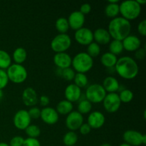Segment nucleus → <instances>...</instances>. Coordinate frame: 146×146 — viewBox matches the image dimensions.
I'll return each mask as SVG.
<instances>
[{"label": "nucleus", "instance_id": "f257e3e1", "mask_svg": "<svg viewBox=\"0 0 146 146\" xmlns=\"http://www.w3.org/2000/svg\"><path fill=\"white\" fill-rule=\"evenodd\" d=\"M108 31L113 39L122 41L131 34V24L122 17H117L109 22Z\"/></svg>", "mask_w": 146, "mask_h": 146}, {"label": "nucleus", "instance_id": "f03ea898", "mask_svg": "<svg viewBox=\"0 0 146 146\" xmlns=\"http://www.w3.org/2000/svg\"><path fill=\"white\" fill-rule=\"evenodd\" d=\"M114 67L117 74L124 79L131 80L135 78L139 71L136 61L130 56H123L118 58Z\"/></svg>", "mask_w": 146, "mask_h": 146}, {"label": "nucleus", "instance_id": "7ed1b4c3", "mask_svg": "<svg viewBox=\"0 0 146 146\" xmlns=\"http://www.w3.org/2000/svg\"><path fill=\"white\" fill-rule=\"evenodd\" d=\"M71 65L73 69L77 73L86 74L94 66V58H91L86 52L78 53L72 58Z\"/></svg>", "mask_w": 146, "mask_h": 146}, {"label": "nucleus", "instance_id": "20e7f679", "mask_svg": "<svg viewBox=\"0 0 146 146\" xmlns=\"http://www.w3.org/2000/svg\"><path fill=\"white\" fill-rule=\"evenodd\" d=\"M120 14L128 21L138 18L141 13V6L135 0H126L119 4Z\"/></svg>", "mask_w": 146, "mask_h": 146}, {"label": "nucleus", "instance_id": "39448f33", "mask_svg": "<svg viewBox=\"0 0 146 146\" xmlns=\"http://www.w3.org/2000/svg\"><path fill=\"white\" fill-rule=\"evenodd\" d=\"M6 71L9 81L14 84H22L27 80L28 76L27 68L21 64H11Z\"/></svg>", "mask_w": 146, "mask_h": 146}, {"label": "nucleus", "instance_id": "423d86ee", "mask_svg": "<svg viewBox=\"0 0 146 146\" xmlns=\"http://www.w3.org/2000/svg\"><path fill=\"white\" fill-rule=\"evenodd\" d=\"M106 94L102 85L99 84H94L88 86L86 88V99L91 104H99L103 102Z\"/></svg>", "mask_w": 146, "mask_h": 146}, {"label": "nucleus", "instance_id": "0eeeda50", "mask_svg": "<svg viewBox=\"0 0 146 146\" xmlns=\"http://www.w3.org/2000/svg\"><path fill=\"white\" fill-rule=\"evenodd\" d=\"M71 46V38L68 34H59L51 42V48L56 54L66 52Z\"/></svg>", "mask_w": 146, "mask_h": 146}, {"label": "nucleus", "instance_id": "6e6552de", "mask_svg": "<svg viewBox=\"0 0 146 146\" xmlns=\"http://www.w3.org/2000/svg\"><path fill=\"white\" fill-rule=\"evenodd\" d=\"M123 139L125 143L131 146L145 145L146 135L135 130H128L123 134Z\"/></svg>", "mask_w": 146, "mask_h": 146}, {"label": "nucleus", "instance_id": "1a4fd4ad", "mask_svg": "<svg viewBox=\"0 0 146 146\" xmlns=\"http://www.w3.org/2000/svg\"><path fill=\"white\" fill-rule=\"evenodd\" d=\"M121 105V100L119 96L117 93H111L106 94V97L103 101L104 108L107 112L115 113L118 111Z\"/></svg>", "mask_w": 146, "mask_h": 146}, {"label": "nucleus", "instance_id": "9d476101", "mask_svg": "<svg viewBox=\"0 0 146 146\" xmlns=\"http://www.w3.org/2000/svg\"><path fill=\"white\" fill-rule=\"evenodd\" d=\"M31 118L27 110H19L14 115L13 118L14 125L17 129L24 131L31 124Z\"/></svg>", "mask_w": 146, "mask_h": 146}, {"label": "nucleus", "instance_id": "9b49d317", "mask_svg": "<svg viewBox=\"0 0 146 146\" xmlns=\"http://www.w3.org/2000/svg\"><path fill=\"white\" fill-rule=\"evenodd\" d=\"M84 123V116L77 111H73L67 115L66 125L70 131H75L79 129Z\"/></svg>", "mask_w": 146, "mask_h": 146}, {"label": "nucleus", "instance_id": "f8f14e48", "mask_svg": "<svg viewBox=\"0 0 146 146\" xmlns=\"http://www.w3.org/2000/svg\"><path fill=\"white\" fill-rule=\"evenodd\" d=\"M76 41L81 45L88 46L94 41V33L86 27H82L76 31L74 34Z\"/></svg>", "mask_w": 146, "mask_h": 146}, {"label": "nucleus", "instance_id": "ddd939ff", "mask_svg": "<svg viewBox=\"0 0 146 146\" xmlns=\"http://www.w3.org/2000/svg\"><path fill=\"white\" fill-rule=\"evenodd\" d=\"M40 118L44 123L48 125H54L58 122L59 119V115L52 107H44L41 110Z\"/></svg>", "mask_w": 146, "mask_h": 146}, {"label": "nucleus", "instance_id": "4468645a", "mask_svg": "<svg viewBox=\"0 0 146 146\" xmlns=\"http://www.w3.org/2000/svg\"><path fill=\"white\" fill-rule=\"evenodd\" d=\"M67 20L70 28L77 31L84 27L85 23V15L81 14L79 11H74L70 14Z\"/></svg>", "mask_w": 146, "mask_h": 146}, {"label": "nucleus", "instance_id": "2eb2a0df", "mask_svg": "<svg viewBox=\"0 0 146 146\" xmlns=\"http://www.w3.org/2000/svg\"><path fill=\"white\" fill-rule=\"evenodd\" d=\"M106 122V117L101 112L98 111L91 112L88 116L87 123L91 128L98 129L104 125Z\"/></svg>", "mask_w": 146, "mask_h": 146}, {"label": "nucleus", "instance_id": "dca6fc26", "mask_svg": "<svg viewBox=\"0 0 146 146\" xmlns=\"http://www.w3.org/2000/svg\"><path fill=\"white\" fill-rule=\"evenodd\" d=\"M54 63L58 68L65 69L71 67L72 58L66 52L57 53L54 56Z\"/></svg>", "mask_w": 146, "mask_h": 146}, {"label": "nucleus", "instance_id": "f3484780", "mask_svg": "<svg viewBox=\"0 0 146 146\" xmlns=\"http://www.w3.org/2000/svg\"><path fill=\"white\" fill-rule=\"evenodd\" d=\"M21 98L24 105L29 107L34 106L38 101L36 91L31 87H28L24 90Z\"/></svg>", "mask_w": 146, "mask_h": 146}, {"label": "nucleus", "instance_id": "a211bd4d", "mask_svg": "<svg viewBox=\"0 0 146 146\" xmlns=\"http://www.w3.org/2000/svg\"><path fill=\"white\" fill-rule=\"evenodd\" d=\"M66 100L70 101L71 103H74L78 101L81 96V88L76 86L74 84H69L67 86L64 91Z\"/></svg>", "mask_w": 146, "mask_h": 146}, {"label": "nucleus", "instance_id": "6ab92c4d", "mask_svg": "<svg viewBox=\"0 0 146 146\" xmlns=\"http://www.w3.org/2000/svg\"><path fill=\"white\" fill-rule=\"evenodd\" d=\"M122 44L123 49L133 52L141 48V41L137 36L130 34L123 40Z\"/></svg>", "mask_w": 146, "mask_h": 146}, {"label": "nucleus", "instance_id": "aec40b11", "mask_svg": "<svg viewBox=\"0 0 146 146\" xmlns=\"http://www.w3.org/2000/svg\"><path fill=\"white\" fill-rule=\"evenodd\" d=\"M94 33V40L99 45H106L109 44L111 37L108 30L104 28H98Z\"/></svg>", "mask_w": 146, "mask_h": 146}, {"label": "nucleus", "instance_id": "412c9836", "mask_svg": "<svg viewBox=\"0 0 146 146\" xmlns=\"http://www.w3.org/2000/svg\"><path fill=\"white\" fill-rule=\"evenodd\" d=\"M102 86L105 89L106 92L108 94L116 93L120 89V84L118 80L112 76H109L104 78Z\"/></svg>", "mask_w": 146, "mask_h": 146}, {"label": "nucleus", "instance_id": "4be33fe9", "mask_svg": "<svg viewBox=\"0 0 146 146\" xmlns=\"http://www.w3.org/2000/svg\"><path fill=\"white\" fill-rule=\"evenodd\" d=\"M73 108H74V106H73L72 103L65 99L62 100L58 103L56 111H57L58 115L60 114V115H66L69 114L71 111H73Z\"/></svg>", "mask_w": 146, "mask_h": 146}, {"label": "nucleus", "instance_id": "5701e85b", "mask_svg": "<svg viewBox=\"0 0 146 146\" xmlns=\"http://www.w3.org/2000/svg\"><path fill=\"white\" fill-rule=\"evenodd\" d=\"M117 61H118L117 56L110 52L104 53L101 57V62L102 65L108 68H111L115 66Z\"/></svg>", "mask_w": 146, "mask_h": 146}, {"label": "nucleus", "instance_id": "b1692460", "mask_svg": "<svg viewBox=\"0 0 146 146\" xmlns=\"http://www.w3.org/2000/svg\"><path fill=\"white\" fill-rule=\"evenodd\" d=\"M27 52L25 48L22 47H18L14 51L12 54V58L15 64H21L27 60Z\"/></svg>", "mask_w": 146, "mask_h": 146}, {"label": "nucleus", "instance_id": "393cba45", "mask_svg": "<svg viewBox=\"0 0 146 146\" xmlns=\"http://www.w3.org/2000/svg\"><path fill=\"white\" fill-rule=\"evenodd\" d=\"M105 14L107 17L111 19H114L118 17V14H120L119 10V4L118 3L117 4H112V3H108L105 7L104 10Z\"/></svg>", "mask_w": 146, "mask_h": 146}, {"label": "nucleus", "instance_id": "a878e982", "mask_svg": "<svg viewBox=\"0 0 146 146\" xmlns=\"http://www.w3.org/2000/svg\"><path fill=\"white\" fill-rule=\"evenodd\" d=\"M11 65V57L7 51L0 50V68L7 69Z\"/></svg>", "mask_w": 146, "mask_h": 146}, {"label": "nucleus", "instance_id": "bb28decb", "mask_svg": "<svg viewBox=\"0 0 146 146\" xmlns=\"http://www.w3.org/2000/svg\"><path fill=\"white\" fill-rule=\"evenodd\" d=\"M78 137L74 131H68L63 137V142L66 146H74L78 142Z\"/></svg>", "mask_w": 146, "mask_h": 146}, {"label": "nucleus", "instance_id": "cd10ccee", "mask_svg": "<svg viewBox=\"0 0 146 146\" xmlns=\"http://www.w3.org/2000/svg\"><path fill=\"white\" fill-rule=\"evenodd\" d=\"M55 27L59 34H66V32L70 29L68 20L65 17L58 18L56 21Z\"/></svg>", "mask_w": 146, "mask_h": 146}, {"label": "nucleus", "instance_id": "c85d7f7f", "mask_svg": "<svg viewBox=\"0 0 146 146\" xmlns=\"http://www.w3.org/2000/svg\"><path fill=\"white\" fill-rule=\"evenodd\" d=\"M108 48H109L110 53L115 56L119 55L123 51L122 41H118V40H112L110 41Z\"/></svg>", "mask_w": 146, "mask_h": 146}, {"label": "nucleus", "instance_id": "c756f323", "mask_svg": "<svg viewBox=\"0 0 146 146\" xmlns=\"http://www.w3.org/2000/svg\"><path fill=\"white\" fill-rule=\"evenodd\" d=\"M74 81V84L78 87H79L80 88L86 87L88 85V79L87 76L85 74H81V73H76Z\"/></svg>", "mask_w": 146, "mask_h": 146}, {"label": "nucleus", "instance_id": "7c9ffc66", "mask_svg": "<svg viewBox=\"0 0 146 146\" xmlns=\"http://www.w3.org/2000/svg\"><path fill=\"white\" fill-rule=\"evenodd\" d=\"M92 110V104L86 99H84L78 103V112L81 115L88 114Z\"/></svg>", "mask_w": 146, "mask_h": 146}, {"label": "nucleus", "instance_id": "2f4dec72", "mask_svg": "<svg viewBox=\"0 0 146 146\" xmlns=\"http://www.w3.org/2000/svg\"><path fill=\"white\" fill-rule=\"evenodd\" d=\"M87 54L92 58L98 56L101 53V46L99 44L93 41L87 46Z\"/></svg>", "mask_w": 146, "mask_h": 146}, {"label": "nucleus", "instance_id": "473e14b6", "mask_svg": "<svg viewBox=\"0 0 146 146\" xmlns=\"http://www.w3.org/2000/svg\"><path fill=\"white\" fill-rule=\"evenodd\" d=\"M24 131H25L26 134L28 135V138H37L41 134V129L39 127L34 124L32 125L30 124Z\"/></svg>", "mask_w": 146, "mask_h": 146}, {"label": "nucleus", "instance_id": "72a5a7b5", "mask_svg": "<svg viewBox=\"0 0 146 146\" xmlns=\"http://www.w3.org/2000/svg\"><path fill=\"white\" fill-rule=\"evenodd\" d=\"M118 96H119L121 102L124 103V104L131 102L133 99L134 96L133 91L130 89H127V88H124L123 90H121Z\"/></svg>", "mask_w": 146, "mask_h": 146}, {"label": "nucleus", "instance_id": "f704fd0d", "mask_svg": "<svg viewBox=\"0 0 146 146\" xmlns=\"http://www.w3.org/2000/svg\"><path fill=\"white\" fill-rule=\"evenodd\" d=\"M75 75V71H74L72 68H71V67L65 68V69H61V76L64 79L66 80V81H72V80H74Z\"/></svg>", "mask_w": 146, "mask_h": 146}, {"label": "nucleus", "instance_id": "c9c22d12", "mask_svg": "<svg viewBox=\"0 0 146 146\" xmlns=\"http://www.w3.org/2000/svg\"><path fill=\"white\" fill-rule=\"evenodd\" d=\"M9 83V78L7 76V71L0 68V89L2 90L5 88Z\"/></svg>", "mask_w": 146, "mask_h": 146}, {"label": "nucleus", "instance_id": "e433bc0d", "mask_svg": "<svg viewBox=\"0 0 146 146\" xmlns=\"http://www.w3.org/2000/svg\"><path fill=\"white\" fill-rule=\"evenodd\" d=\"M29 115L31 119H38L40 118L41 115V110L38 107L33 106L28 111Z\"/></svg>", "mask_w": 146, "mask_h": 146}, {"label": "nucleus", "instance_id": "4c0bfd02", "mask_svg": "<svg viewBox=\"0 0 146 146\" xmlns=\"http://www.w3.org/2000/svg\"><path fill=\"white\" fill-rule=\"evenodd\" d=\"M24 138L20 135L13 137L9 142V146H23Z\"/></svg>", "mask_w": 146, "mask_h": 146}, {"label": "nucleus", "instance_id": "58836bf2", "mask_svg": "<svg viewBox=\"0 0 146 146\" xmlns=\"http://www.w3.org/2000/svg\"><path fill=\"white\" fill-rule=\"evenodd\" d=\"M23 146H41V143L37 138H27L24 139Z\"/></svg>", "mask_w": 146, "mask_h": 146}, {"label": "nucleus", "instance_id": "ea45409f", "mask_svg": "<svg viewBox=\"0 0 146 146\" xmlns=\"http://www.w3.org/2000/svg\"><path fill=\"white\" fill-rule=\"evenodd\" d=\"M138 31L143 36H145L146 35V20H143L138 24Z\"/></svg>", "mask_w": 146, "mask_h": 146}, {"label": "nucleus", "instance_id": "a19ab883", "mask_svg": "<svg viewBox=\"0 0 146 146\" xmlns=\"http://www.w3.org/2000/svg\"><path fill=\"white\" fill-rule=\"evenodd\" d=\"M146 54V51L144 48H139L138 50L135 51V58L138 60H143L145 58Z\"/></svg>", "mask_w": 146, "mask_h": 146}, {"label": "nucleus", "instance_id": "79ce46f5", "mask_svg": "<svg viewBox=\"0 0 146 146\" xmlns=\"http://www.w3.org/2000/svg\"><path fill=\"white\" fill-rule=\"evenodd\" d=\"M91 4H88V3H84V4H83L81 6V7H80L79 11L81 13V14H84V15L89 14V13L91 12Z\"/></svg>", "mask_w": 146, "mask_h": 146}, {"label": "nucleus", "instance_id": "37998d69", "mask_svg": "<svg viewBox=\"0 0 146 146\" xmlns=\"http://www.w3.org/2000/svg\"><path fill=\"white\" fill-rule=\"evenodd\" d=\"M91 128L88 123H84L79 128V131L82 135H87L91 132Z\"/></svg>", "mask_w": 146, "mask_h": 146}, {"label": "nucleus", "instance_id": "c03bdc74", "mask_svg": "<svg viewBox=\"0 0 146 146\" xmlns=\"http://www.w3.org/2000/svg\"><path fill=\"white\" fill-rule=\"evenodd\" d=\"M49 102H50L49 98H48L47 96L43 95L39 98V103L40 104H41V106L47 107V106L48 105Z\"/></svg>", "mask_w": 146, "mask_h": 146}, {"label": "nucleus", "instance_id": "a18cd8bd", "mask_svg": "<svg viewBox=\"0 0 146 146\" xmlns=\"http://www.w3.org/2000/svg\"><path fill=\"white\" fill-rule=\"evenodd\" d=\"M136 1L138 2V4H140L141 6L143 5V4H145L146 3L145 0H136Z\"/></svg>", "mask_w": 146, "mask_h": 146}, {"label": "nucleus", "instance_id": "49530a36", "mask_svg": "<svg viewBox=\"0 0 146 146\" xmlns=\"http://www.w3.org/2000/svg\"><path fill=\"white\" fill-rule=\"evenodd\" d=\"M119 2V0H109L108 3H112V4H117Z\"/></svg>", "mask_w": 146, "mask_h": 146}, {"label": "nucleus", "instance_id": "de8ad7c7", "mask_svg": "<svg viewBox=\"0 0 146 146\" xmlns=\"http://www.w3.org/2000/svg\"><path fill=\"white\" fill-rule=\"evenodd\" d=\"M0 146H9V145L8 143H7L1 142L0 143Z\"/></svg>", "mask_w": 146, "mask_h": 146}, {"label": "nucleus", "instance_id": "09e8293b", "mask_svg": "<svg viewBox=\"0 0 146 146\" xmlns=\"http://www.w3.org/2000/svg\"><path fill=\"white\" fill-rule=\"evenodd\" d=\"M3 96H4V93H3L2 90L0 89V100L3 98Z\"/></svg>", "mask_w": 146, "mask_h": 146}, {"label": "nucleus", "instance_id": "8fccbe9b", "mask_svg": "<svg viewBox=\"0 0 146 146\" xmlns=\"http://www.w3.org/2000/svg\"><path fill=\"white\" fill-rule=\"evenodd\" d=\"M119 146H131V145H128V144L125 143H121V145H120Z\"/></svg>", "mask_w": 146, "mask_h": 146}, {"label": "nucleus", "instance_id": "3c124183", "mask_svg": "<svg viewBox=\"0 0 146 146\" xmlns=\"http://www.w3.org/2000/svg\"><path fill=\"white\" fill-rule=\"evenodd\" d=\"M100 146H112V145H111V144H109V143H106L102 144V145H100Z\"/></svg>", "mask_w": 146, "mask_h": 146}, {"label": "nucleus", "instance_id": "603ef678", "mask_svg": "<svg viewBox=\"0 0 146 146\" xmlns=\"http://www.w3.org/2000/svg\"><path fill=\"white\" fill-rule=\"evenodd\" d=\"M74 146H76V145H74Z\"/></svg>", "mask_w": 146, "mask_h": 146}]
</instances>
